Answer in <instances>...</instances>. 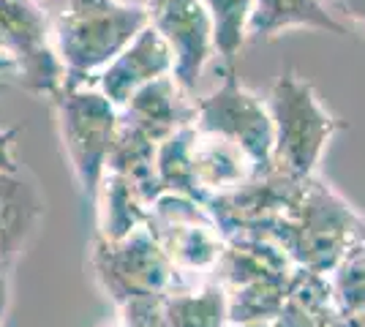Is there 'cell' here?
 I'll use <instances>...</instances> for the list:
<instances>
[{
	"instance_id": "cell-12",
	"label": "cell",
	"mask_w": 365,
	"mask_h": 327,
	"mask_svg": "<svg viewBox=\"0 0 365 327\" xmlns=\"http://www.w3.org/2000/svg\"><path fill=\"white\" fill-rule=\"evenodd\" d=\"M44 197L25 172H0V265L14 267L44 218Z\"/></svg>"
},
{
	"instance_id": "cell-20",
	"label": "cell",
	"mask_w": 365,
	"mask_h": 327,
	"mask_svg": "<svg viewBox=\"0 0 365 327\" xmlns=\"http://www.w3.org/2000/svg\"><path fill=\"white\" fill-rule=\"evenodd\" d=\"M9 279H11V267L0 265V325H3V319H6L9 300H11V286H9Z\"/></svg>"
},
{
	"instance_id": "cell-14",
	"label": "cell",
	"mask_w": 365,
	"mask_h": 327,
	"mask_svg": "<svg viewBox=\"0 0 365 327\" xmlns=\"http://www.w3.org/2000/svg\"><path fill=\"white\" fill-rule=\"evenodd\" d=\"M338 319L330 279L297 267L292 286L275 313V327H333Z\"/></svg>"
},
{
	"instance_id": "cell-18",
	"label": "cell",
	"mask_w": 365,
	"mask_h": 327,
	"mask_svg": "<svg viewBox=\"0 0 365 327\" xmlns=\"http://www.w3.org/2000/svg\"><path fill=\"white\" fill-rule=\"evenodd\" d=\"M164 300V297H161ZM161 300H148V303H134L118 311L115 322H107L101 327H167Z\"/></svg>"
},
{
	"instance_id": "cell-22",
	"label": "cell",
	"mask_w": 365,
	"mask_h": 327,
	"mask_svg": "<svg viewBox=\"0 0 365 327\" xmlns=\"http://www.w3.org/2000/svg\"><path fill=\"white\" fill-rule=\"evenodd\" d=\"M333 327H365V311L363 313H351V316H341L333 322Z\"/></svg>"
},
{
	"instance_id": "cell-16",
	"label": "cell",
	"mask_w": 365,
	"mask_h": 327,
	"mask_svg": "<svg viewBox=\"0 0 365 327\" xmlns=\"http://www.w3.org/2000/svg\"><path fill=\"white\" fill-rule=\"evenodd\" d=\"M213 25L215 55L224 61V68H235L243 44L248 41L251 0H199Z\"/></svg>"
},
{
	"instance_id": "cell-24",
	"label": "cell",
	"mask_w": 365,
	"mask_h": 327,
	"mask_svg": "<svg viewBox=\"0 0 365 327\" xmlns=\"http://www.w3.org/2000/svg\"><path fill=\"white\" fill-rule=\"evenodd\" d=\"M3 74H14V66L6 61V58H0V77H3Z\"/></svg>"
},
{
	"instance_id": "cell-11",
	"label": "cell",
	"mask_w": 365,
	"mask_h": 327,
	"mask_svg": "<svg viewBox=\"0 0 365 327\" xmlns=\"http://www.w3.org/2000/svg\"><path fill=\"white\" fill-rule=\"evenodd\" d=\"M118 123L125 131L139 134L142 140L161 145L182 125L194 123V101L182 93L169 74L131 95L128 104L118 109Z\"/></svg>"
},
{
	"instance_id": "cell-1",
	"label": "cell",
	"mask_w": 365,
	"mask_h": 327,
	"mask_svg": "<svg viewBox=\"0 0 365 327\" xmlns=\"http://www.w3.org/2000/svg\"><path fill=\"white\" fill-rule=\"evenodd\" d=\"M63 66V88L96 79L150 25L148 9L120 0H38Z\"/></svg>"
},
{
	"instance_id": "cell-17",
	"label": "cell",
	"mask_w": 365,
	"mask_h": 327,
	"mask_svg": "<svg viewBox=\"0 0 365 327\" xmlns=\"http://www.w3.org/2000/svg\"><path fill=\"white\" fill-rule=\"evenodd\" d=\"M327 279L341 316L365 311V240L341 259V265Z\"/></svg>"
},
{
	"instance_id": "cell-21",
	"label": "cell",
	"mask_w": 365,
	"mask_h": 327,
	"mask_svg": "<svg viewBox=\"0 0 365 327\" xmlns=\"http://www.w3.org/2000/svg\"><path fill=\"white\" fill-rule=\"evenodd\" d=\"M341 9L354 25H360L365 31V0H341Z\"/></svg>"
},
{
	"instance_id": "cell-10",
	"label": "cell",
	"mask_w": 365,
	"mask_h": 327,
	"mask_svg": "<svg viewBox=\"0 0 365 327\" xmlns=\"http://www.w3.org/2000/svg\"><path fill=\"white\" fill-rule=\"evenodd\" d=\"M172 68H175V61H172V52H169L167 41L148 25L88 85L107 95L109 104L115 109H123L137 90H142L145 85H150L155 79L169 77Z\"/></svg>"
},
{
	"instance_id": "cell-6",
	"label": "cell",
	"mask_w": 365,
	"mask_h": 327,
	"mask_svg": "<svg viewBox=\"0 0 365 327\" xmlns=\"http://www.w3.org/2000/svg\"><path fill=\"white\" fill-rule=\"evenodd\" d=\"M145 229L188 284L210 279L227 249V237L221 234L210 210L178 194H161L155 199Z\"/></svg>"
},
{
	"instance_id": "cell-13",
	"label": "cell",
	"mask_w": 365,
	"mask_h": 327,
	"mask_svg": "<svg viewBox=\"0 0 365 327\" xmlns=\"http://www.w3.org/2000/svg\"><path fill=\"white\" fill-rule=\"evenodd\" d=\"M251 19H248V38L251 41H270L275 36L297 28L308 31L349 36V28L333 16L322 0H251Z\"/></svg>"
},
{
	"instance_id": "cell-15",
	"label": "cell",
	"mask_w": 365,
	"mask_h": 327,
	"mask_svg": "<svg viewBox=\"0 0 365 327\" xmlns=\"http://www.w3.org/2000/svg\"><path fill=\"white\" fill-rule=\"evenodd\" d=\"M167 327H227L229 303L227 292L215 281H202L161 300Z\"/></svg>"
},
{
	"instance_id": "cell-9",
	"label": "cell",
	"mask_w": 365,
	"mask_h": 327,
	"mask_svg": "<svg viewBox=\"0 0 365 327\" xmlns=\"http://www.w3.org/2000/svg\"><path fill=\"white\" fill-rule=\"evenodd\" d=\"M145 9L150 28L167 41L172 52V79L191 98L197 93L205 66L215 55L210 16L199 0H148Z\"/></svg>"
},
{
	"instance_id": "cell-2",
	"label": "cell",
	"mask_w": 365,
	"mask_h": 327,
	"mask_svg": "<svg viewBox=\"0 0 365 327\" xmlns=\"http://www.w3.org/2000/svg\"><path fill=\"white\" fill-rule=\"evenodd\" d=\"M270 240L297 267L330 276L341 259L365 240V218L324 180L311 175L294 186Z\"/></svg>"
},
{
	"instance_id": "cell-7",
	"label": "cell",
	"mask_w": 365,
	"mask_h": 327,
	"mask_svg": "<svg viewBox=\"0 0 365 327\" xmlns=\"http://www.w3.org/2000/svg\"><path fill=\"white\" fill-rule=\"evenodd\" d=\"M0 58L14 66L16 82L38 98H52L66 82L38 0H0Z\"/></svg>"
},
{
	"instance_id": "cell-23",
	"label": "cell",
	"mask_w": 365,
	"mask_h": 327,
	"mask_svg": "<svg viewBox=\"0 0 365 327\" xmlns=\"http://www.w3.org/2000/svg\"><path fill=\"white\" fill-rule=\"evenodd\" d=\"M227 327H275L273 322H240V325H227Z\"/></svg>"
},
{
	"instance_id": "cell-3",
	"label": "cell",
	"mask_w": 365,
	"mask_h": 327,
	"mask_svg": "<svg viewBox=\"0 0 365 327\" xmlns=\"http://www.w3.org/2000/svg\"><path fill=\"white\" fill-rule=\"evenodd\" d=\"M264 104L273 120V172L289 180L317 175L327 142L344 123L322 107L314 85L294 71L275 79Z\"/></svg>"
},
{
	"instance_id": "cell-19",
	"label": "cell",
	"mask_w": 365,
	"mask_h": 327,
	"mask_svg": "<svg viewBox=\"0 0 365 327\" xmlns=\"http://www.w3.org/2000/svg\"><path fill=\"white\" fill-rule=\"evenodd\" d=\"M19 137L16 128H9V131H0V172H19L22 167L16 164L14 156V142Z\"/></svg>"
},
{
	"instance_id": "cell-8",
	"label": "cell",
	"mask_w": 365,
	"mask_h": 327,
	"mask_svg": "<svg viewBox=\"0 0 365 327\" xmlns=\"http://www.w3.org/2000/svg\"><path fill=\"white\" fill-rule=\"evenodd\" d=\"M194 128L240 145L262 172L273 170V120L267 104L245 90L235 68H224L218 90L194 101Z\"/></svg>"
},
{
	"instance_id": "cell-5",
	"label": "cell",
	"mask_w": 365,
	"mask_h": 327,
	"mask_svg": "<svg viewBox=\"0 0 365 327\" xmlns=\"http://www.w3.org/2000/svg\"><path fill=\"white\" fill-rule=\"evenodd\" d=\"M49 101L58 115L63 150L71 164L76 186L93 204L98 197L109 153L118 140V109L91 85L61 88Z\"/></svg>"
},
{
	"instance_id": "cell-4",
	"label": "cell",
	"mask_w": 365,
	"mask_h": 327,
	"mask_svg": "<svg viewBox=\"0 0 365 327\" xmlns=\"http://www.w3.org/2000/svg\"><path fill=\"white\" fill-rule=\"evenodd\" d=\"M88 262L98 286L115 303L118 311L134 303L161 300L172 292L197 286L188 284L172 267V262L164 256V251L158 249V243L145 227H139L120 240H104L96 234Z\"/></svg>"
}]
</instances>
